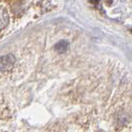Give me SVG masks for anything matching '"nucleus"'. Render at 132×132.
I'll return each mask as SVG.
<instances>
[{
  "instance_id": "nucleus-3",
  "label": "nucleus",
  "mask_w": 132,
  "mask_h": 132,
  "mask_svg": "<svg viewBox=\"0 0 132 132\" xmlns=\"http://www.w3.org/2000/svg\"><path fill=\"white\" fill-rule=\"evenodd\" d=\"M68 48H69V42H68V41H65V40L60 41L58 44L55 45V50L59 54L65 53L67 50H68Z\"/></svg>"
},
{
  "instance_id": "nucleus-5",
  "label": "nucleus",
  "mask_w": 132,
  "mask_h": 132,
  "mask_svg": "<svg viewBox=\"0 0 132 132\" xmlns=\"http://www.w3.org/2000/svg\"><path fill=\"white\" fill-rule=\"evenodd\" d=\"M89 2L93 3V5H98L99 2H100V0H89Z\"/></svg>"
},
{
  "instance_id": "nucleus-6",
  "label": "nucleus",
  "mask_w": 132,
  "mask_h": 132,
  "mask_svg": "<svg viewBox=\"0 0 132 132\" xmlns=\"http://www.w3.org/2000/svg\"><path fill=\"white\" fill-rule=\"evenodd\" d=\"M130 32H131V33H132V28H131V29H130Z\"/></svg>"
},
{
  "instance_id": "nucleus-4",
  "label": "nucleus",
  "mask_w": 132,
  "mask_h": 132,
  "mask_svg": "<svg viewBox=\"0 0 132 132\" xmlns=\"http://www.w3.org/2000/svg\"><path fill=\"white\" fill-rule=\"evenodd\" d=\"M112 1L113 0H103V2L105 3L106 6H110V5L112 4Z\"/></svg>"
},
{
  "instance_id": "nucleus-2",
  "label": "nucleus",
  "mask_w": 132,
  "mask_h": 132,
  "mask_svg": "<svg viewBox=\"0 0 132 132\" xmlns=\"http://www.w3.org/2000/svg\"><path fill=\"white\" fill-rule=\"evenodd\" d=\"M15 57L13 55H5L0 58V72H8L13 69L15 65Z\"/></svg>"
},
{
  "instance_id": "nucleus-1",
  "label": "nucleus",
  "mask_w": 132,
  "mask_h": 132,
  "mask_svg": "<svg viewBox=\"0 0 132 132\" xmlns=\"http://www.w3.org/2000/svg\"><path fill=\"white\" fill-rule=\"evenodd\" d=\"M10 0H0V31L6 29L10 23Z\"/></svg>"
}]
</instances>
